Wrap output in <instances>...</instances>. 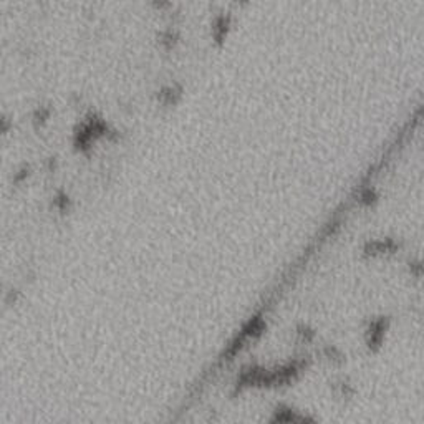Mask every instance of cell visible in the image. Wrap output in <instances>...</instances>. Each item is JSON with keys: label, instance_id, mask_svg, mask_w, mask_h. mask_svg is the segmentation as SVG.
<instances>
[{"label": "cell", "instance_id": "obj_1", "mask_svg": "<svg viewBox=\"0 0 424 424\" xmlns=\"http://www.w3.org/2000/svg\"><path fill=\"white\" fill-rule=\"evenodd\" d=\"M398 244L391 240V239H383V240H373L368 246L365 247V254L366 255H386V254H393L398 250Z\"/></svg>", "mask_w": 424, "mask_h": 424}, {"label": "cell", "instance_id": "obj_3", "mask_svg": "<svg viewBox=\"0 0 424 424\" xmlns=\"http://www.w3.org/2000/svg\"><path fill=\"white\" fill-rule=\"evenodd\" d=\"M409 270L414 277H424V262H411Z\"/></svg>", "mask_w": 424, "mask_h": 424}, {"label": "cell", "instance_id": "obj_2", "mask_svg": "<svg viewBox=\"0 0 424 424\" xmlns=\"http://www.w3.org/2000/svg\"><path fill=\"white\" fill-rule=\"evenodd\" d=\"M386 333V320H376L373 321L368 328V347L371 350H376L381 347L383 338Z\"/></svg>", "mask_w": 424, "mask_h": 424}]
</instances>
